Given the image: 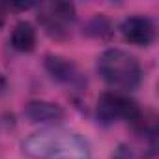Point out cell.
<instances>
[{
  "label": "cell",
  "instance_id": "obj_10",
  "mask_svg": "<svg viewBox=\"0 0 159 159\" xmlns=\"http://www.w3.org/2000/svg\"><path fill=\"white\" fill-rule=\"evenodd\" d=\"M112 159H139V155L135 153V150L127 144H118V148L112 153Z\"/></svg>",
  "mask_w": 159,
  "mask_h": 159
},
{
  "label": "cell",
  "instance_id": "obj_4",
  "mask_svg": "<svg viewBox=\"0 0 159 159\" xmlns=\"http://www.w3.org/2000/svg\"><path fill=\"white\" fill-rule=\"evenodd\" d=\"M77 21L75 6L69 2H47L38 6V23L52 39H67Z\"/></svg>",
  "mask_w": 159,
  "mask_h": 159
},
{
  "label": "cell",
  "instance_id": "obj_9",
  "mask_svg": "<svg viewBox=\"0 0 159 159\" xmlns=\"http://www.w3.org/2000/svg\"><path fill=\"white\" fill-rule=\"evenodd\" d=\"M90 36L94 38H99V39H109L112 36V26L111 23L105 19V17H94L90 23H88V30H86Z\"/></svg>",
  "mask_w": 159,
  "mask_h": 159
},
{
  "label": "cell",
  "instance_id": "obj_8",
  "mask_svg": "<svg viewBox=\"0 0 159 159\" xmlns=\"http://www.w3.org/2000/svg\"><path fill=\"white\" fill-rule=\"evenodd\" d=\"M36 41H38V34L36 28L28 23V21H21L13 26L11 36H10V45L13 51L17 52H32L36 49Z\"/></svg>",
  "mask_w": 159,
  "mask_h": 159
},
{
  "label": "cell",
  "instance_id": "obj_12",
  "mask_svg": "<svg viewBox=\"0 0 159 159\" xmlns=\"http://www.w3.org/2000/svg\"><path fill=\"white\" fill-rule=\"evenodd\" d=\"M4 88H6V79H4V75L0 73V94L4 92Z\"/></svg>",
  "mask_w": 159,
  "mask_h": 159
},
{
  "label": "cell",
  "instance_id": "obj_5",
  "mask_svg": "<svg viewBox=\"0 0 159 159\" xmlns=\"http://www.w3.org/2000/svg\"><path fill=\"white\" fill-rule=\"evenodd\" d=\"M120 32L127 43L137 47H148L155 39V23L146 15H131L122 21Z\"/></svg>",
  "mask_w": 159,
  "mask_h": 159
},
{
  "label": "cell",
  "instance_id": "obj_6",
  "mask_svg": "<svg viewBox=\"0 0 159 159\" xmlns=\"http://www.w3.org/2000/svg\"><path fill=\"white\" fill-rule=\"evenodd\" d=\"M45 69L51 75L52 81H56L60 84L79 88V86H83V83H84L79 67L71 60H67L64 56H58V54L45 56Z\"/></svg>",
  "mask_w": 159,
  "mask_h": 159
},
{
  "label": "cell",
  "instance_id": "obj_3",
  "mask_svg": "<svg viewBox=\"0 0 159 159\" xmlns=\"http://www.w3.org/2000/svg\"><path fill=\"white\" fill-rule=\"evenodd\" d=\"M96 114H98V120L105 125H111L116 122H127L129 125H135L144 114V111L127 94L109 90L99 96L96 105Z\"/></svg>",
  "mask_w": 159,
  "mask_h": 159
},
{
  "label": "cell",
  "instance_id": "obj_1",
  "mask_svg": "<svg viewBox=\"0 0 159 159\" xmlns=\"http://www.w3.org/2000/svg\"><path fill=\"white\" fill-rule=\"evenodd\" d=\"M23 152L32 159H92L90 142L77 131L60 125L43 127L26 137Z\"/></svg>",
  "mask_w": 159,
  "mask_h": 159
},
{
  "label": "cell",
  "instance_id": "obj_11",
  "mask_svg": "<svg viewBox=\"0 0 159 159\" xmlns=\"http://www.w3.org/2000/svg\"><path fill=\"white\" fill-rule=\"evenodd\" d=\"M6 15H8V8L4 4H0V28L6 25Z\"/></svg>",
  "mask_w": 159,
  "mask_h": 159
},
{
  "label": "cell",
  "instance_id": "obj_2",
  "mask_svg": "<svg viewBox=\"0 0 159 159\" xmlns=\"http://www.w3.org/2000/svg\"><path fill=\"white\" fill-rule=\"evenodd\" d=\"M98 71L114 92L129 94L142 83V67L139 60L124 49H107L98 58Z\"/></svg>",
  "mask_w": 159,
  "mask_h": 159
},
{
  "label": "cell",
  "instance_id": "obj_7",
  "mask_svg": "<svg viewBox=\"0 0 159 159\" xmlns=\"http://www.w3.org/2000/svg\"><path fill=\"white\" fill-rule=\"evenodd\" d=\"M25 116L30 124H39V125L51 127V125H58L64 120L66 111L58 103L45 101V99H34V101L26 103Z\"/></svg>",
  "mask_w": 159,
  "mask_h": 159
}]
</instances>
